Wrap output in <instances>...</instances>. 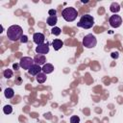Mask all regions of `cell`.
<instances>
[{
  "label": "cell",
  "mask_w": 123,
  "mask_h": 123,
  "mask_svg": "<svg viewBox=\"0 0 123 123\" xmlns=\"http://www.w3.org/2000/svg\"><path fill=\"white\" fill-rule=\"evenodd\" d=\"M77 25L79 27L83 28V29H90L94 25V18L90 14H84L80 18V20L77 23Z\"/></svg>",
  "instance_id": "3957f363"
},
{
  "label": "cell",
  "mask_w": 123,
  "mask_h": 123,
  "mask_svg": "<svg viewBox=\"0 0 123 123\" xmlns=\"http://www.w3.org/2000/svg\"><path fill=\"white\" fill-rule=\"evenodd\" d=\"M57 21H58V17L57 16H48L46 22L49 26H53L55 27V25L57 24Z\"/></svg>",
  "instance_id": "2e32d148"
},
{
  "label": "cell",
  "mask_w": 123,
  "mask_h": 123,
  "mask_svg": "<svg viewBox=\"0 0 123 123\" xmlns=\"http://www.w3.org/2000/svg\"><path fill=\"white\" fill-rule=\"evenodd\" d=\"M70 123H80V117L78 115H73L70 117Z\"/></svg>",
  "instance_id": "ffe728a7"
},
{
  "label": "cell",
  "mask_w": 123,
  "mask_h": 123,
  "mask_svg": "<svg viewBox=\"0 0 123 123\" xmlns=\"http://www.w3.org/2000/svg\"><path fill=\"white\" fill-rule=\"evenodd\" d=\"M33 39H34V42L37 45H40V44H43L44 43V40H45V37L42 33H35L34 36H33Z\"/></svg>",
  "instance_id": "ba28073f"
},
{
  "label": "cell",
  "mask_w": 123,
  "mask_h": 123,
  "mask_svg": "<svg viewBox=\"0 0 123 123\" xmlns=\"http://www.w3.org/2000/svg\"><path fill=\"white\" fill-rule=\"evenodd\" d=\"M27 41H28V37L25 36V35H23V36L21 37V38H20V42H21V43H26Z\"/></svg>",
  "instance_id": "7402d4cb"
},
{
  "label": "cell",
  "mask_w": 123,
  "mask_h": 123,
  "mask_svg": "<svg viewBox=\"0 0 123 123\" xmlns=\"http://www.w3.org/2000/svg\"><path fill=\"white\" fill-rule=\"evenodd\" d=\"M23 36V30L19 25H12L7 30V37L12 41L20 40L21 37Z\"/></svg>",
  "instance_id": "6da1fadb"
},
{
  "label": "cell",
  "mask_w": 123,
  "mask_h": 123,
  "mask_svg": "<svg viewBox=\"0 0 123 123\" xmlns=\"http://www.w3.org/2000/svg\"><path fill=\"white\" fill-rule=\"evenodd\" d=\"M51 33L54 35V36H59L61 34V29L59 27H53V29L51 30Z\"/></svg>",
  "instance_id": "d6986e66"
},
{
  "label": "cell",
  "mask_w": 123,
  "mask_h": 123,
  "mask_svg": "<svg viewBox=\"0 0 123 123\" xmlns=\"http://www.w3.org/2000/svg\"><path fill=\"white\" fill-rule=\"evenodd\" d=\"M48 13H49V16H56L57 12H56V10L51 9V10H49V11H48Z\"/></svg>",
  "instance_id": "44dd1931"
},
{
  "label": "cell",
  "mask_w": 123,
  "mask_h": 123,
  "mask_svg": "<svg viewBox=\"0 0 123 123\" xmlns=\"http://www.w3.org/2000/svg\"><path fill=\"white\" fill-rule=\"evenodd\" d=\"M42 71V67L41 66H39L38 64H34L29 70H28V73L30 74V75H32V76H37L38 73H40Z\"/></svg>",
  "instance_id": "30bf717a"
},
{
  "label": "cell",
  "mask_w": 123,
  "mask_h": 123,
  "mask_svg": "<svg viewBox=\"0 0 123 123\" xmlns=\"http://www.w3.org/2000/svg\"><path fill=\"white\" fill-rule=\"evenodd\" d=\"M3 74H4V77L6 79H10V78L12 77V71L11 69H5L4 72H3Z\"/></svg>",
  "instance_id": "ac0fdd59"
},
{
  "label": "cell",
  "mask_w": 123,
  "mask_h": 123,
  "mask_svg": "<svg viewBox=\"0 0 123 123\" xmlns=\"http://www.w3.org/2000/svg\"><path fill=\"white\" fill-rule=\"evenodd\" d=\"M36 52L37 54H40V55H45L49 52V44L46 42V43H43V44H40V45H37L36 47Z\"/></svg>",
  "instance_id": "52a82bcc"
},
{
  "label": "cell",
  "mask_w": 123,
  "mask_h": 123,
  "mask_svg": "<svg viewBox=\"0 0 123 123\" xmlns=\"http://www.w3.org/2000/svg\"><path fill=\"white\" fill-rule=\"evenodd\" d=\"M110 11L111 12H113L114 14L117 13L119 11H120V5L117 3V2H112L110 6Z\"/></svg>",
  "instance_id": "4fadbf2b"
},
{
  "label": "cell",
  "mask_w": 123,
  "mask_h": 123,
  "mask_svg": "<svg viewBox=\"0 0 123 123\" xmlns=\"http://www.w3.org/2000/svg\"><path fill=\"white\" fill-rule=\"evenodd\" d=\"M36 79H37V83L43 84V83L46 81V74L43 73V72H40V73H38V74L37 75Z\"/></svg>",
  "instance_id": "9a60e30c"
},
{
  "label": "cell",
  "mask_w": 123,
  "mask_h": 123,
  "mask_svg": "<svg viewBox=\"0 0 123 123\" xmlns=\"http://www.w3.org/2000/svg\"><path fill=\"white\" fill-rule=\"evenodd\" d=\"M3 111L5 114H10L12 112V107L11 105H6L4 108H3Z\"/></svg>",
  "instance_id": "e0dca14e"
},
{
  "label": "cell",
  "mask_w": 123,
  "mask_h": 123,
  "mask_svg": "<svg viewBox=\"0 0 123 123\" xmlns=\"http://www.w3.org/2000/svg\"><path fill=\"white\" fill-rule=\"evenodd\" d=\"M34 62L36 64H38L39 66H43L45 63H46V58L44 55H40V54H37L35 56L34 58Z\"/></svg>",
  "instance_id": "9c48e42d"
},
{
  "label": "cell",
  "mask_w": 123,
  "mask_h": 123,
  "mask_svg": "<svg viewBox=\"0 0 123 123\" xmlns=\"http://www.w3.org/2000/svg\"><path fill=\"white\" fill-rule=\"evenodd\" d=\"M34 64H35L34 59H32L31 57H22L19 61L20 67L25 69V70H29Z\"/></svg>",
  "instance_id": "5b68a950"
},
{
  "label": "cell",
  "mask_w": 123,
  "mask_h": 123,
  "mask_svg": "<svg viewBox=\"0 0 123 123\" xmlns=\"http://www.w3.org/2000/svg\"><path fill=\"white\" fill-rule=\"evenodd\" d=\"M19 66H20L19 63H13V64H12V67H13V69H15V70H17Z\"/></svg>",
  "instance_id": "cb8c5ba5"
},
{
  "label": "cell",
  "mask_w": 123,
  "mask_h": 123,
  "mask_svg": "<svg viewBox=\"0 0 123 123\" xmlns=\"http://www.w3.org/2000/svg\"><path fill=\"white\" fill-rule=\"evenodd\" d=\"M54 70V66L51 64V63H45L43 66H42V72L45 73V74H50L52 73Z\"/></svg>",
  "instance_id": "7c38bea8"
},
{
  "label": "cell",
  "mask_w": 123,
  "mask_h": 123,
  "mask_svg": "<svg viewBox=\"0 0 123 123\" xmlns=\"http://www.w3.org/2000/svg\"><path fill=\"white\" fill-rule=\"evenodd\" d=\"M97 44V39L94 35L92 34H87L86 36L84 37L83 38V45L86 48H93Z\"/></svg>",
  "instance_id": "277c9868"
},
{
  "label": "cell",
  "mask_w": 123,
  "mask_h": 123,
  "mask_svg": "<svg viewBox=\"0 0 123 123\" xmlns=\"http://www.w3.org/2000/svg\"><path fill=\"white\" fill-rule=\"evenodd\" d=\"M111 58L117 59V58H118V52H113V53H111Z\"/></svg>",
  "instance_id": "603a6c76"
},
{
  "label": "cell",
  "mask_w": 123,
  "mask_h": 123,
  "mask_svg": "<svg viewBox=\"0 0 123 123\" xmlns=\"http://www.w3.org/2000/svg\"><path fill=\"white\" fill-rule=\"evenodd\" d=\"M62 18L67 21V22H72L74 21L77 16H78V12L76 9L72 8V7H67V8H64L62 12Z\"/></svg>",
  "instance_id": "7a4b0ae2"
},
{
  "label": "cell",
  "mask_w": 123,
  "mask_h": 123,
  "mask_svg": "<svg viewBox=\"0 0 123 123\" xmlns=\"http://www.w3.org/2000/svg\"><path fill=\"white\" fill-rule=\"evenodd\" d=\"M52 45H53L54 50L58 51V50H60V49L63 46V42H62V40H61V39L56 38V39H54V40L52 41Z\"/></svg>",
  "instance_id": "8fae6325"
},
{
  "label": "cell",
  "mask_w": 123,
  "mask_h": 123,
  "mask_svg": "<svg viewBox=\"0 0 123 123\" xmlns=\"http://www.w3.org/2000/svg\"><path fill=\"white\" fill-rule=\"evenodd\" d=\"M109 22H110V24H111V27H113V28H118V27L122 24V18H121L119 15H117V14H113V15H111V16L110 17Z\"/></svg>",
  "instance_id": "8992f818"
},
{
  "label": "cell",
  "mask_w": 123,
  "mask_h": 123,
  "mask_svg": "<svg viewBox=\"0 0 123 123\" xmlns=\"http://www.w3.org/2000/svg\"><path fill=\"white\" fill-rule=\"evenodd\" d=\"M4 95H5V97H6L7 99H11V98L13 97L14 91H13V89H12V87H7V88L4 90Z\"/></svg>",
  "instance_id": "5bb4252c"
}]
</instances>
